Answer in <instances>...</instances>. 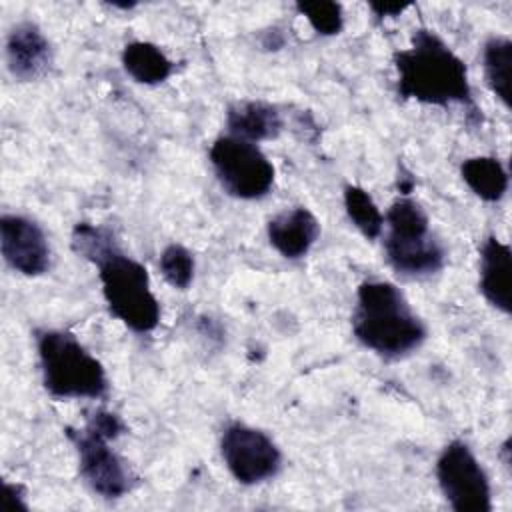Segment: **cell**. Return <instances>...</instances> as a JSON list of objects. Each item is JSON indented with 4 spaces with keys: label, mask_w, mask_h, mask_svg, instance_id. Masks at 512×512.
I'll return each mask as SVG.
<instances>
[{
    "label": "cell",
    "mask_w": 512,
    "mask_h": 512,
    "mask_svg": "<svg viewBox=\"0 0 512 512\" xmlns=\"http://www.w3.org/2000/svg\"><path fill=\"white\" fill-rule=\"evenodd\" d=\"M160 272L166 282L178 290H186L194 278V258L180 244H170L160 254Z\"/></svg>",
    "instance_id": "obj_19"
},
{
    "label": "cell",
    "mask_w": 512,
    "mask_h": 512,
    "mask_svg": "<svg viewBox=\"0 0 512 512\" xmlns=\"http://www.w3.org/2000/svg\"><path fill=\"white\" fill-rule=\"evenodd\" d=\"M394 66L398 94L404 100L476 108L464 60L432 30H414L410 46L394 54Z\"/></svg>",
    "instance_id": "obj_2"
},
{
    "label": "cell",
    "mask_w": 512,
    "mask_h": 512,
    "mask_svg": "<svg viewBox=\"0 0 512 512\" xmlns=\"http://www.w3.org/2000/svg\"><path fill=\"white\" fill-rule=\"evenodd\" d=\"M352 330L362 346L386 358H400L426 340L424 322L404 294L386 280L360 284Z\"/></svg>",
    "instance_id": "obj_3"
},
{
    "label": "cell",
    "mask_w": 512,
    "mask_h": 512,
    "mask_svg": "<svg viewBox=\"0 0 512 512\" xmlns=\"http://www.w3.org/2000/svg\"><path fill=\"white\" fill-rule=\"evenodd\" d=\"M436 478L448 504L456 512H490L492 492L488 476L462 440L444 446L436 462Z\"/></svg>",
    "instance_id": "obj_7"
},
{
    "label": "cell",
    "mask_w": 512,
    "mask_h": 512,
    "mask_svg": "<svg viewBox=\"0 0 512 512\" xmlns=\"http://www.w3.org/2000/svg\"><path fill=\"white\" fill-rule=\"evenodd\" d=\"M384 250L390 266L404 276H430L442 270L446 252L430 234L426 210L412 198H398L386 212Z\"/></svg>",
    "instance_id": "obj_5"
},
{
    "label": "cell",
    "mask_w": 512,
    "mask_h": 512,
    "mask_svg": "<svg viewBox=\"0 0 512 512\" xmlns=\"http://www.w3.org/2000/svg\"><path fill=\"white\" fill-rule=\"evenodd\" d=\"M122 64L124 70L140 84H160L174 70V64L164 50L144 40H134L124 46Z\"/></svg>",
    "instance_id": "obj_15"
},
{
    "label": "cell",
    "mask_w": 512,
    "mask_h": 512,
    "mask_svg": "<svg viewBox=\"0 0 512 512\" xmlns=\"http://www.w3.org/2000/svg\"><path fill=\"white\" fill-rule=\"evenodd\" d=\"M226 126L230 136L260 142L272 140L282 132V116L276 106L260 100H242L228 108L226 112Z\"/></svg>",
    "instance_id": "obj_14"
},
{
    "label": "cell",
    "mask_w": 512,
    "mask_h": 512,
    "mask_svg": "<svg viewBox=\"0 0 512 512\" xmlns=\"http://www.w3.org/2000/svg\"><path fill=\"white\" fill-rule=\"evenodd\" d=\"M296 10L322 36H334L344 26V14L338 2H300L296 4Z\"/></svg>",
    "instance_id": "obj_20"
},
{
    "label": "cell",
    "mask_w": 512,
    "mask_h": 512,
    "mask_svg": "<svg viewBox=\"0 0 512 512\" xmlns=\"http://www.w3.org/2000/svg\"><path fill=\"white\" fill-rule=\"evenodd\" d=\"M484 78L496 98L512 106V42L506 36H492L484 44Z\"/></svg>",
    "instance_id": "obj_17"
},
{
    "label": "cell",
    "mask_w": 512,
    "mask_h": 512,
    "mask_svg": "<svg viewBox=\"0 0 512 512\" xmlns=\"http://www.w3.org/2000/svg\"><path fill=\"white\" fill-rule=\"evenodd\" d=\"M460 176L466 186L486 202H498L508 190V172L494 156H474L462 162Z\"/></svg>",
    "instance_id": "obj_16"
},
{
    "label": "cell",
    "mask_w": 512,
    "mask_h": 512,
    "mask_svg": "<svg viewBox=\"0 0 512 512\" xmlns=\"http://www.w3.org/2000/svg\"><path fill=\"white\" fill-rule=\"evenodd\" d=\"M36 348L42 370V382L50 396L102 398L108 390L106 370L80 340L64 330L36 332Z\"/></svg>",
    "instance_id": "obj_4"
},
{
    "label": "cell",
    "mask_w": 512,
    "mask_h": 512,
    "mask_svg": "<svg viewBox=\"0 0 512 512\" xmlns=\"http://www.w3.org/2000/svg\"><path fill=\"white\" fill-rule=\"evenodd\" d=\"M6 60L14 78L30 82L50 70L52 46L36 24L20 22L6 38Z\"/></svg>",
    "instance_id": "obj_11"
},
{
    "label": "cell",
    "mask_w": 512,
    "mask_h": 512,
    "mask_svg": "<svg viewBox=\"0 0 512 512\" xmlns=\"http://www.w3.org/2000/svg\"><path fill=\"white\" fill-rule=\"evenodd\" d=\"M72 248L98 268L104 300L122 324L138 334L158 326L160 302L152 292L148 270L120 250L110 230L78 222L72 230Z\"/></svg>",
    "instance_id": "obj_1"
},
{
    "label": "cell",
    "mask_w": 512,
    "mask_h": 512,
    "mask_svg": "<svg viewBox=\"0 0 512 512\" xmlns=\"http://www.w3.org/2000/svg\"><path fill=\"white\" fill-rule=\"evenodd\" d=\"M0 246L8 266L24 276H40L50 268L52 252L46 234L26 216L4 214L0 218Z\"/></svg>",
    "instance_id": "obj_10"
},
{
    "label": "cell",
    "mask_w": 512,
    "mask_h": 512,
    "mask_svg": "<svg viewBox=\"0 0 512 512\" xmlns=\"http://www.w3.org/2000/svg\"><path fill=\"white\" fill-rule=\"evenodd\" d=\"M512 250L500 238L490 236L480 248V292L504 314L512 310Z\"/></svg>",
    "instance_id": "obj_13"
},
{
    "label": "cell",
    "mask_w": 512,
    "mask_h": 512,
    "mask_svg": "<svg viewBox=\"0 0 512 512\" xmlns=\"http://www.w3.org/2000/svg\"><path fill=\"white\" fill-rule=\"evenodd\" d=\"M344 208H346L348 218L354 222V226L366 238L374 240L382 234L384 216L378 210L372 196L364 188H360L356 184H348L344 188Z\"/></svg>",
    "instance_id": "obj_18"
},
{
    "label": "cell",
    "mask_w": 512,
    "mask_h": 512,
    "mask_svg": "<svg viewBox=\"0 0 512 512\" xmlns=\"http://www.w3.org/2000/svg\"><path fill=\"white\" fill-rule=\"evenodd\" d=\"M210 164L222 188L240 200H256L270 192L274 166L266 154L248 140L220 136L210 146Z\"/></svg>",
    "instance_id": "obj_6"
},
{
    "label": "cell",
    "mask_w": 512,
    "mask_h": 512,
    "mask_svg": "<svg viewBox=\"0 0 512 512\" xmlns=\"http://www.w3.org/2000/svg\"><path fill=\"white\" fill-rule=\"evenodd\" d=\"M220 454L230 474L246 486L274 478L282 466V454L274 440L252 426L234 422L220 438Z\"/></svg>",
    "instance_id": "obj_8"
},
{
    "label": "cell",
    "mask_w": 512,
    "mask_h": 512,
    "mask_svg": "<svg viewBox=\"0 0 512 512\" xmlns=\"http://www.w3.org/2000/svg\"><path fill=\"white\" fill-rule=\"evenodd\" d=\"M266 232L270 244L284 258L296 260L306 256L308 250L314 246L320 236V224L308 208L296 206L270 218Z\"/></svg>",
    "instance_id": "obj_12"
},
{
    "label": "cell",
    "mask_w": 512,
    "mask_h": 512,
    "mask_svg": "<svg viewBox=\"0 0 512 512\" xmlns=\"http://www.w3.org/2000/svg\"><path fill=\"white\" fill-rule=\"evenodd\" d=\"M76 446L80 474L86 484L104 498H120L132 490V474L126 462L110 448L108 436L96 432L88 424L80 430H68Z\"/></svg>",
    "instance_id": "obj_9"
},
{
    "label": "cell",
    "mask_w": 512,
    "mask_h": 512,
    "mask_svg": "<svg viewBox=\"0 0 512 512\" xmlns=\"http://www.w3.org/2000/svg\"><path fill=\"white\" fill-rule=\"evenodd\" d=\"M6 496H4V508L6 510H28V504L24 502V492L18 484H4Z\"/></svg>",
    "instance_id": "obj_21"
},
{
    "label": "cell",
    "mask_w": 512,
    "mask_h": 512,
    "mask_svg": "<svg viewBox=\"0 0 512 512\" xmlns=\"http://www.w3.org/2000/svg\"><path fill=\"white\" fill-rule=\"evenodd\" d=\"M408 4H370V10L376 16H400Z\"/></svg>",
    "instance_id": "obj_22"
}]
</instances>
